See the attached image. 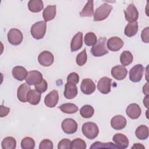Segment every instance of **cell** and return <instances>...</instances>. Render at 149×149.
Returning a JSON list of instances; mask_svg holds the SVG:
<instances>
[{
	"label": "cell",
	"instance_id": "22",
	"mask_svg": "<svg viewBox=\"0 0 149 149\" xmlns=\"http://www.w3.org/2000/svg\"><path fill=\"white\" fill-rule=\"evenodd\" d=\"M27 73L28 72L26 69L21 66H15L12 70L13 77L19 81H23V80H25Z\"/></svg>",
	"mask_w": 149,
	"mask_h": 149
},
{
	"label": "cell",
	"instance_id": "26",
	"mask_svg": "<svg viewBox=\"0 0 149 149\" xmlns=\"http://www.w3.org/2000/svg\"><path fill=\"white\" fill-rule=\"evenodd\" d=\"M27 6L29 10L33 13L40 12L44 8L43 2L41 0H30Z\"/></svg>",
	"mask_w": 149,
	"mask_h": 149
},
{
	"label": "cell",
	"instance_id": "42",
	"mask_svg": "<svg viewBox=\"0 0 149 149\" xmlns=\"http://www.w3.org/2000/svg\"><path fill=\"white\" fill-rule=\"evenodd\" d=\"M148 33H149V27H146L141 31V38L143 42L144 43H148V42H149Z\"/></svg>",
	"mask_w": 149,
	"mask_h": 149
},
{
	"label": "cell",
	"instance_id": "17",
	"mask_svg": "<svg viewBox=\"0 0 149 149\" xmlns=\"http://www.w3.org/2000/svg\"><path fill=\"white\" fill-rule=\"evenodd\" d=\"M127 123L126 118L122 115H118L113 116L111 120V127L117 130H122L125 127Z\"/></svg>",
	"mask_w": 149,
	"mask_h": 149
},
{
	"label": "cell",
	"instance_id": "35",
	"mask_svg": "<svg viewBox=\"0 0 149 149\" xmlns=\"http://www.w3.org/2000/svg\"><path fill=\"white\" fill-rule=\"evenodd\" d=\"M35 141L30 137H26L21 141V147L23 149H33L35 147Z\"/></svg>",
	"mask_w": 149,
	"mask_h": 149
},
{
	"label": "cell",
	"instance_id": "32",
	"mask_svg": "<svg viewBox=\"0 0 149 149\" xmlns=\"http://www.w3.org/2000/svg\"><path fill=\"white\" fill-rule=\"evenodd\" d=\"M115 148V149H120V148L117 146L115 144L112 142L108 143H102L100 141H95L90 146V149H95V148Z\"/></svg>",
	"mask_w": 149,
	"mask_h": 149
},
{
	"label": "cell",
	"instance_id": "10",
	"mask_svg": "<svg viewBox=\"0 0 149 149\" xmlns=\"http://www.w3.org/2000/svg\"><path fill=\"white\" fill-rule=\"evenodd\" d=\"M112 79L108 77H101L97 84L98 90L103 94H107L111 91Z\"/></svg>",
	"mask_w": 149,
	"mask_h": 149
},
{
	"label": "cell",
	"instance_id": "36",
	"mask_svg": "<svg viewBox=\"0 0 149 149\" xmlns=\"http://www.w3.org/2000/svg\"><path fill=\"white\" fill-rule=\"evenodd\" d=\"M71 148L72 149H86V143L80 138H76L71 142Z\"/></svg>",
	"mask_w": 149,
	"mask_h": 149
},
{
	"label": "cell",
	"instance_id": "44",
	"mask_svg": "<svg viewBox=\"0 0 149 149\" xmlns=\"http://www.w3.org/2000/svg\"><path fill=\"white\" fill-rule=\"evenodd\" d=\"M143 92L144 93V94H145L146 95H148V82H147L145 85H144L143 87Z\"/></svg>",
	"mask_w": 149,
	"mask_h": 149
},
{
	"label": "cell",
	"instance_id": "11",
	"mask_svg": "<svg viewBox=\"0 0 149 149\" xmlns=\"http://www.w3.org/2000/svg\"><path fill=\"white\" fill-rule=\"evenodd\" d=\"M123 40L118 37H112L107 41V48L109 50L116 52L120 50L123 46Z\"/></svg>",
	"mask_w": 149,
	"mask_h": 149
},
{
	"label": "cell",
	"instance_id": "12",
	"mask_svg": "<svg viewBox=\"0 0 149 149\" xmlns=\"http://www.w3.org/2000/svg\"><path fill=\"white\" fill-rule=\"evenodd\" d=\"M80 89L83 94L90 95L95 91V84L91 79H84L81 83Z\"/></svg>",
	"mask_w": 149,
	"mask_h": 149
},
{
	"label": "cell",
	"instance_id": "19",
	"mask_svg": "<svg viewBox=\"0 0 149 149\" xmlns=\"http://www.w3.org/2000/svg\"><path fill=\"white\" fill-rule=\"evenodd\" d=\"M31 88L27 83L22 84L17 88V97L18 100L22 102H26L27 101V95Z\"/></svg>",
	"mask_w": 149,
	"mask_h": 149
},
{
	"label": "cell",
	"instance_id": "31",
	"mask_svg": "<svg viewBox=\"0 0 149 149\" xmlns=\"http://www.w3.org/2000/svg\"><path fill=\"white\" fill-rule=\"evenodd\" d=\"M1 146L3 149H15L16 147V141L13 137H6L2 140Z\"/></svg>",
	"mask_w": 149,
	"mask_h": 149
},
{
	"label": "cell",
	"instance_id": "30",
	"mask_svg": "<svg viewBox=\"0 0 149 149\" xmlns=\"http://www.w3.org/2000/svg\"><path fill=\"white\" fill-rule=\"evenodd\" d=\"M133 56L132 54L129 51H124L120 56V62L122 65L128 66L133 62Z\"/></svg>",
	"mask_w": 149,
	"mask_h": 149
},
{
	"label": "cell",
	"instance_id": "3",
	"mask_svg": "<svg viewBox=\"0 0 149 149\" xmlns=\"http://www.w3.org/2000/svg\"><path fill=\"white\" fill-rule=\"evenodd\" d=\"M112 8V6L107 3H102L95 9L94 13V20L99 22L105 20L109 15Z\"/></svg>",
	"mask_w": 149,
	"mask_h": 149
},
{
	"label": "cell",
	"instance_id": "29",
	"mask_svg": "<svg viewBox=\"0 0 149 149\" xmlns=\"http://www.w3.org/2000/svg\"><path fill=\"white\" fill-rule=\"evenodd\" d=\"M58 108L63 113L68 114L74 113L79 110L77 105L72 103H66L58 107Z\"/></svg>",
	"mask_w": 149,
	"mask_h": 149
},
{
	"label": "cell",
	"instance_id": "18",
	"mask_svg": "<svg viewBox=\"0 0 149 149\" xmlns=\"http://www.w3.org/2000/svg\"><path fill=\"white\" fill-rule=\"evenodd\" d=\"M77 94V87L76 84L67 82L65 86L63 95L66 99L72 100L76 97Z\"/></svg>",
	"mask_w": 149,
	"mask_h": 149
},
{
	"label": "cell",
	"instance_id": "40",
	"mask_svg": "<svg viewBox=\"0 0 149 149\" xmlns=\"http://www.w3.org/2000/svg\"><path fill=\"white\" fill-rule=\"evenodd\" d=\"M58 149H69L71 148V141L68 139H62L58 144Z\"/></svg>",
	"mask_w": 149,
	"mask_h": 149
},
{
	"label": "cell",
	"instance_id": "21",
	"mask_svg": "<svg viewBox=\"0 0 149 149\" xmlns=\"http://www.w3.org/2000/svg\"><path fill=\"white\" fill-rule=\"evenodd\" d=\"M112 140L120 148H126L129 146L128 138L122 133L115 134L112 137Z\"/></svg>",
	"mask_w": 149,
	"mask_h": 149
},
{
	"label": "cell",
	"instance_id": "41",
	"mask_svg": "<svg viewBox=\"0 0 149 149\" xmlns=\"http://www.w3.org/2000/svg\"><path fill=\"white\" fill-rule=\"evenodd\" d=\"M79 81V76L76 72H72L67 77V82H70L77 84Z\"/></svg>",
	"mask_w": 149,
	"mask_h": 149
},
{
	"label": "cell",
	"instance_id": "6",
	"mask_svg": "<svg viewBox=\"0 0 149 149\" xmlns=\"http://www.w3.org/2000/svg\"><path fill=\"white\" fill-rule=\"evenodd\" d=\"M8 40L9 42L13 45H19L23 40V36L22 31L17 29H11L8 33Z\"/></svg>",
	"mask_w": 149,
	"mask_h": 149
},
{
	"label": "cell",
	"instance_id": "24",
	"mask_svg": "<svg viewBox=\"0 0 149 149\" xmlns=\"http://www.w3.org/2000/svg\"><path fill=\"white\" fill-rule=\"evenodd\" d=\"M27 100L28 102L33 105L38 104L41 100V93L36 90H30L27 94Z\"/></svg>",
	"mask_w": 149,
	"mask_h": 149
},
{
	"label": "cell",
	"instance_id": "1",
	"mask_svg": "<svg viewBox=\"0 0 149 149\" xmlns=\"http://www.w3.org/2000/svg\"><path fill=\"white\" fill-rule=\"evenodd\" d=\"M47 29L45 21H39L34 23L31 27L30 33L33 37L36 40H40L44 37Z\"/></svg>",
	"mask_w": 149,
	"mask_h": 149
},
{
	"label": "cell",
	"instance_id": "14",
	"mask_svg": "<svg viewBox=\"0 0 149 149\" xmlns=\"http://www.w3.org/2000/svg\"><path fill=\"white\" fill-rule=\"evenodd\" d=\"M111 75L112 77L118 80H123L127 74V70L123 65H116L111 69Z\"/></svg>",
	"mask_w": 149,
	"mask_h": 149
},
{
	"label": "cell",
	"instance_id": "45",
	"mask_svg": "<svg viewBox=\"0 0 149 149\" xmlns=\"http://www.w3.org/2000/svg\"><path fill=\"white\" fill-rule=\"evenodd\" d=\"M132 148H145V147L140 143H134L132 147Z\"/></svg>",
	"mask_w": 149,
	"mask_h": 149
},
{
	"label": "cell",
	"instance_id": "38",
	"mask_svg": "<svg viewBox=\"0 0 149 149\" xmlns=\"http://www.w3.org/2000/svg\"><path fill=\"white\" fill-rule=\"evenodd\" d=\"M36 90L40 93H44L48 88V84L47 82L45 79H42L39 83L34 85Z\"/></svg>",
	"mask_w": 149,
	"mask_h": 149
},
{
	"label": "cell",
	"instance_id": "34",
	"mask_svg": "<svg viewBox=\"0 0 149 149\" xmlns=\"http://www.w3.org/2000/svg\"><path fill=\"white\" fill-rule=\"evenodd\" d=\"M97 41V38L95 33L88 32L86 34L84 37V42L87 46H93Z\"/></svg>",
	"mask_w": 149,
	"mask_h": 149
},
{
	"label": "cell",
	"instance_id": "15",
	"mask_svg": "<svg viewBox=\"0 0 149 149\" xmlns=\"http://www.w3.org/2000/svg\"><path fill=\"white\" fill-rule=\"evenodd\" d=\"M59 94L57 90H54L49 92L44 98L45 105L49 108H54L58 104Z\"/></svg>",
	"mask_w": 149,
	"mask_h": 149
},
{
	"label": "cell",
	"instance_id": "43",
	"mask_svg": "<svg viewBox=\"0 0 149 149\" xmlns=\"http://www.w3.org/2000/svg\"><path fill=\"white\" fill-rule=\"evenodd\" d=\"M10 112V108L1 105L0 107V116L1 118L6 116Z\"/></svg>",
	"mask_w": 149,
	"mask_h": 149
},
{
	"label": "cell",
	"instance_id": "13",
	"mask_svg": "<svg viewBox=\"0 0 149 149\" xmlns=\"http://www.w3.org/2000/svg\"><path fill=\"white\" fill-rule=\"evenodd\" d=\"M42 79V74L41 72L37 70H31L28 72L25 80L27 84L33 86L39 83Z\"/></svg>",
	"mask_w": 149,
	"mask_h": 149
},
{
	"label": "cell",
	"instance_id": "46",
	"mask_svg": "<svg viewBox=\"0 0 149 149\" xmlns=\"http://www.w3.org/2000/svg\"><path fill=\"white\" fill-rule=\"evenodd\" d=\"M148 97H149V95H146L145 98H144V100H143V104H144V105L146 108H148Z\"/></svg>",
	"mask_w": 149,
	"mask_h": 149
},
{
	"label": "cell",
	"instance_id": "25",
	"mask_svg": "<svg viewBox=\"0 0 149 149\" xmlns=\"http://www.w3.org/2000/svg\"><path fill=\"white\" fill-rule=\"evenodd\" d=\"M138 23L137 21L129 22L126 26L124 30V34L129 37L135 36L138 31Z\"/></svg>",
	"mask_w": 149,
	"mask_h": 149
},
{
	"label": "cell",
	"instance_id": "7",
	"mask_svg": "<svg viewBox=\"0 0 149 149\" xmlns=\"http://www.w3.org/2000/svg\"><path fill=\"white\" fill-rule=\"evenodd\" d=\"M61 127L64 133L68 134H72L76 132L78 125L73 119L66 118L62 121Z\"/></svg>",
	"mask_w": 149,
	"mask_h": 149
},
{
	"label": "cell",
	"instance_id": "39",
	"mask_svg": "<svg viewBox=\"0 0 149 149\" xmlns=\"http://www.w3.org/2000/svg\"><path fill=\"white\" fill-rule=\"evenodd\" d=\"M53 148V143L49 139L42 140L39 144V149H52Z\"/></svg>",
	"mask_w": 149,
	"mask_h": 149
},
{
	"label": "cell",
	"instance_id": "9",
	"mask_svg": "<svg viewBox=\"0 0 149 149\" xmlns=\"http://www.w3.org/2000/svg\"><path fill=\"white\" fill-rule=\"evenodd\" d=\"M124 13L125 19L129 22H135L138 19L139 12L133 3L128 5L126 9L124 10Z\"/></svg>",
	"mask_w": 149,
	"mask_h": 149
},
{
	"label": "cell",
	"instance_id": "2",
	"mask_svg": "<svg viewBox=\"0 0 149 149\" xmlns=\"http://www.w3.org/2000/svg\"><path fill=\"white\" fill-rule=\"evenodd\" d=\"M84 136L90 140L96 138L99 133V129L96 123L91 122L84 123L81 127Z\"/></svg>",
	"mask_w": 149,
	"mask_h": 149
},
{
	"label": "cell",
	"instance_id": "33",
	"mask_svg": "<svg viewBox=\"0 0 149 149\" xmlns=\"http://www.w3.org/2000/svg\"><path fill=\"white\" fill-rule=\"evenodd\" d=\"M94 113L93 107L90 105H84L80 109V114L84 118H91Z\"/></svg>",
	"mask_w": 149,
	"mask_h": 149
},
{
	"label": "cell",
	"instance_id": "23",
	"mask_svg": "<svg viewBox=\"0 0 149 149\" xmlns=\"http://www.w3.org/2000/svg\"><path fill=\"white\" fill-rule=\"evenodd\" d=\"M56 5H48L43 10L42 16L45 22H49L53 20L56 13Z\"/></svg>",
	"mask_w": 149,
	"mask_h": 149
},
{
	"label": "cell",
	"instance_id": "16",
	"mask_svg": "<svg viewBox=\"0 0 149 149\" xmlns=\"http://www.w3.org/2000/svg\"><path fill=\"white\" fill-rule=\"evenodd\" d=\"M126 113L130 119H136L141 115V109L137 104H130L127 106L126 109Z\"/></svg>",
	"mask_w": 149,
	"mask_h": 149
},
{
	"label": "cell",
	"instance_id": "20",
	"mask_svg": "<svg viewBox=\"0 0 149 149\" xmlns=\"http://www.w3.org/2000/svg\"><path fill=\"white\" fill-rule=\"evenodd\" d=\"M83 45V33L78 32L73 37L70 42V49L72 52H75L80 49Z\"/></svg>",
	"mask_w": 149,
	"mask_h": 149
},
{
	"label": "cell",
	"instance_id": "28",
	"mask_svg": "<svg viewBox=\"0 0 149 149\" xmlns=\"http://www.w3.org/2000/svg\"><path fill=\"white\" fill-rule=\"evenodd\" d=\"M135 134L137 138L141 140H146L149 134L148 127L144 125H141L138 126L135 131Z\"/></svg>",
	"mask_w": 149,
	"mask_h": 149
},
{
	"label": "cell",
	"instance_id": "5",
	"mask_svg": "<svg viewBox=\"0 0 149 149\" xmlns=\"http://www.w3.org/2000/svg\"><path fill=\"white\" fill-rule=\"evenodd\" d=\"M144 68L141 64H137L134 65L129 72V79L134 83L139 82L144 74Z\"/></svg>",
	"mask_w": 149,
	"mask_h": 149
},
{
	"label": "cell",
	"instance_id": "37",
	"mask_svg": "<svg viewBox=\"0 0 149 149\" xmlns=\"http://www.w3.org/2000/svg\"><path fill=\"white\" fill-rule=\"evenodd\" d=\"M87 55L86 53V49L84 48L81 52L77 54L76 58V63L80 66H83L87 62Z\"/></svg>",
	"mask_w": 149,
	"mask_h": 149
},
{
	"label": "cell",
	"instance_id": "4",
	"mask_svg": "<svg viewBox=\"0 0 149 149\" xmlns=\"http://www.w3.org/2000/svg\"><path fill=\"white\" fill-rule=\"evenodd\" d=\"M107 39L105 37H100L96 44L92 47L90 52L95 57L102 56L108 53V51L105 46Z\"/></svg>",
	"mask_w": 149,
	"mask_h": 149
},
{
	"label": "cell",
	"instance_id": "27",
	"mask_svg": "<svg viewBox=\"0 0 149 149\" xmlns=\"http://www.w3.org/2000/svg\"><path fill=\"white\" fill-rule=\"evenodd\" d=\"M94 1L92 0L88 1L82 10L80 12L81 17H91L94 15Z\"/></svg>",
	"mask_w": 149,
	"mask_h": 149
},
{
	"label": "cell",
	"instance_id": "8",
	"mask_svg": "<svg viewBox=\"0 0 149 149\" xmlns=\"http://www.w3.org/2000/svg\"><path fill=\"white\" fill-rule=\"evenodd\" d=\"M38 61L39 63L43 66H49L54 61V56L49 51H44L39 54Z\"/></svg>",
	"mask_w": 149,
	"mask_h": 149
}]
</instances>
